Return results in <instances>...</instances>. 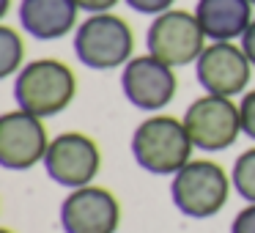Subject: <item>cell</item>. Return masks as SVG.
<instances>
[{
  "label": "cell",
  "instance_id": "8",
  "mask_svg": "<svg viewBox=\"0 0 255 233\" xmlns=\"http://www.w3.org/2000/svg\"><path fill=\"white\" fill-rule=\"evenodd\" d=\"M121 91L132 107L145 113H159L170 105L178 91L176 69L154 58L151 52L134 55L121 72Z\"/></svg>",
  "mask_w": 255,
  "mask_h": 233
},
{
  "label": "cell",
  "instance_id": "7",
  "mask_svg": "<svg viewBox=\"0 0 255 233\" xmlns=\"http://www.w3.org/2000/svg\"><path fill=\"white\" fill-rule=\"evenodd\" d=\"M44 170L52 181L66 189L88 187L102 170V151L91 134L61 132L58 137L50 140Z\"/></svg>",
  "mask_w": 255,
  "mask_h": 233
},
{
  "label": "cell",
  "instance_id": "12",
  "mask_svg": "<svg viewBox=\"0 0 255 233\" xmlns=\"http://www.w3.org/2000/svg\"><path fill=\"white\" fill-rule=\"evenodd\" d=\"M77 11L80 6L74 0H22L19 25L33 39L55 41L77 28Z\"/></svg>",
  "mask_w": 255,
  "mask_h": 233
},
{
  "label": "cell",
  "instance_id": "14",
  "mask_svg": "<svg viewBox=\"0 0 255 233\" xmlns=\"http://www.w3.org/2000/svg\"><path fill=\"white\" fill-rule=\"evenodd\" d=\"M25 61V41L11 25H0V77L19 74Z\"/></svg>",
  "mask_w": 255,
  "mask_h": 233
},
{
  "label": "cell",
  "instance_id": "17",
  "mask_svg": "<svg viewBox=\"0 0 255 233\" xmlns=\"http://www.w3.org/2000/svg\"><path fill=\"white\" fill-rule=\"evenodd\" d=\"M127 6L137 14H151V17H159V14L170 11L176 6V0H127Z\"/></svg>",
  "mask_w": 255,
  "mask_h": 233
},
{
  "label": "cell",
  "instance_id": "15",
  "mask_svg": "<svg viewBox=\"0 0 255 233\" xmlns=\"http://www.w3.org/2000/svg\"><path fill=\"white\" fill-rule=\"evenodd\" d=\"M231 181H233V189L239 192V198L247 200V203H255V145L236 156Z\"/></svg>",
  "mask_w": 255,
  "mask_h": 233
},
{
  "label": "cell",
  "instance_id": "13",
  "mask_svg": "<svg viewBox=\"0 0 255 233\" xmlns=\"http://www.w3.org/2000/svg\"><path fill=\"white\" fill-rule=\"evenodd\" d=\"M200 28L211 41L242 39L253 22V3L250 0H198L195 6Z\"/></svg>",
  "mask_w": 255,
  "mask_h": 233
},
{
  "label": "cell",
  "instance_id": "2",
  "mask_svg": "<svg viewBox=\"0 0 255 233\" xmlns=\"http://www.w3.org/2000/svg\"><path fill=\"white\" fill-rule=\"evenodd\" d=\"M192 140L176 116H148L132 132V156L154 176H176L192 159Z\"/></svg>",
  "mask_w": 255,
  "mask_h": 233
},
{
  "label": "cell",
  "instance_id": "16",
  "mask_svg": "<svg viewBox=\"0 0 255 233\" xmlns=\"http://www.w3.org/2000/svg\"><path fill=\"white\" fill-rule=\"evenodd\" d=\"M239 113H242V134L255 143V88L242 96V102H239Z\"/></svg>",
  "mask_w": 255,
  "mask_h": 233
},
{
  "label": "cell",
  "instance_id": "10",
  "mask_svg": "<svg viewBox=\"0 0 255 233\" xmlns=\"http://www.w3.org/2000/svg\"><path fill=\"white\" fill-rule=\"evenodd\" d=\"M44 118L25 110H11L0 116V165L8 170H30L44 162L50 148Z\"/></svg>",
  "mask_w": 255,
  "mask_h": 233
},
{
  "label": "cell",
  "instance_id": "19",
  "mask_svg": "<svg viewBox=\"0 0 255 233\" xmlns=\"http://www.w3.org/2000/svg\"><path fill=\"white\" fill-rule=\"evenodd\" d=\"M80 6V11H88V14H105V11H113L118 0H74Z\"/></svg>",
  "mask_w": 255,
  "mask_h": 233
},
{
  "label": "cell",
  "instance_id": "1",
  "mask_svg": "<svg viewBox=\"0 0 255 233\" xmlns=\"http://www.w3.org/2000/svg\"><path fill=\"white\" fill-rule=\"evenodd\" d=\"M77 96V77L72 66L58 58H39L19 69L14 77V99L19 110L39 118L61 116Z\"/></svg>",
  "mask_w": 255,
  "mask_h": 233
},
{
  "label": "cell",
  "instance_id": "18",
  "mask_svg": "<svg viewBox=\"0 0 255 233\" xmlns=\"http://www.w3.org/2000/svg\"><path fill=\"white\" fill-rule=\"evenodd\" d=\"M231 233H255V203H247L231 222Z\"/></svg>",
  "mask_w": 255,
  "mask_h": 233
},
{
  "label": "cell",
  "instance_id": "21",
  "mask_svg": "<svg viewBox=\"0 0 255 233\" xmlns=\"http://www.w3.org/2000/svg\"><path fill=\"white\" fill-rule=\"evenodd\" d=\"M0 233H14V231H11V228H3V231H0Z\"/></svg>",
  "mask_w": 255,
  "mask_h": 233
},
{
  "label": "cell",
  "instance_id": "20",
  "mask_svg": "<svg viewBox=\"0 0 255 233\" xmlns=\"http://www.w3.org/2000/svg\"><path fill=\"white\" fill-rule=\"evenodd\" d=\"M242 50L247 52L250 63L255 66V19L250 22V28L244 30V36H242Z\"/></svg>",
  "mask_w": 255,
  "mask_h": 233
},
{
  "label": "cell",
  "instance_id": "4",
  "mask_svg": "<svg viewBox=\"0 0 255 233\" xmlns=\"http://www.w3.org/2000/svg\"><path fill=\"white\" fill-rule=\"evenodd\" d=\"M231 176L220 162L189 159L170 181V198L181 214L192 220H209L220 214L231 195Z\"/></svg>",
  "mask_w": 255,
  "mask_h": 233
},
{
  "label": "cell",
  "instance_id": "22",
  "mask_svg": "<svg viewBox=\"0 0 255 233\" xmlns=\"http://www.w3.org/2000/svg\"><path fill=\"white\" fill-rule=\"evenodd\" d=\"M250 3H253V6H255V0H250Z\"/></svg>",
  "mask_w": 255,
  "mask_h": 233
},
{
  "label": "cell",
  "instance_id": "5",
  "mask_svg": "<svg viewBox=\"0 0 255 233\" xmlns=\"http://www.w3.org/2000/svg\"><path fill=\"white\" fill-rule=\"evenodd\" d=\"M145 47L154 58L165 61L167 66H189L206 50V33L200 28L195 11L170 8V11L154 17L145 30Z\"/></svg>",
  "mask_w": 255,
  "mask_h": 233
},
{
  "label": "cell",
  "instance_id": "3",
  "mask_svg": "<svg viewBox=\"0 0 255 233\" xmlns=\"http://www.w3.org/2000/svg\"><path fill=\"white\" fill-rule=\"evenodd\" d=\"M134 52V33L124 17L113 11L91 14L85 22L74 30V55L83 66L94 72H110L124 69L132 61Z\"/></svg>",
  "mask_w": 255,
  "mask_h": 233
},
{
  "label": "cell",
  "instance_id": "9",
  "mask_svg": "<svg viewBox=\"0 0 255 233\" xmlns=\"http://www.w3.org/2000/svg\"><path fill=\"white\" fill-rule=\"evenodd\" d=\"M253 69L255 66L242 47H236L233 41H211L195 61V80L206 94L233 99L247 91Z\"/></svg>",
  "mask_w": 255,
  "mask_h": 233
},
{
  "label": "cell",
  "instance_id": "11",
  "mask_svg": "<svg viewBox=\"0 0 255 233\" xmlns=\"http://www.w3.org/2000/svg\"><path fill=\"white\" fill-rule=\"evenodd\" d=\"M121 225V203L105 187L72 189L61 203L63 233H116Z\"/></svg>",
  "mask_w": 255,
  "mask_h": 233
},
{
  "label": "cell",
  "instance_id": "6",
  "mask_svg": "<svg viewBox=\"0 0 255 233\" xmlns=\"http://www.w3.org/2000/svg\"><path fill=\"white\" fill-rule=\"evenodd\" d=\"M184 126L195 148L200 151H225L242 134V113L231 96L203 94L187 107Z\"/></svg>",
  "mask_w": 255,
  "mask_h": 233
}]
</instances>
